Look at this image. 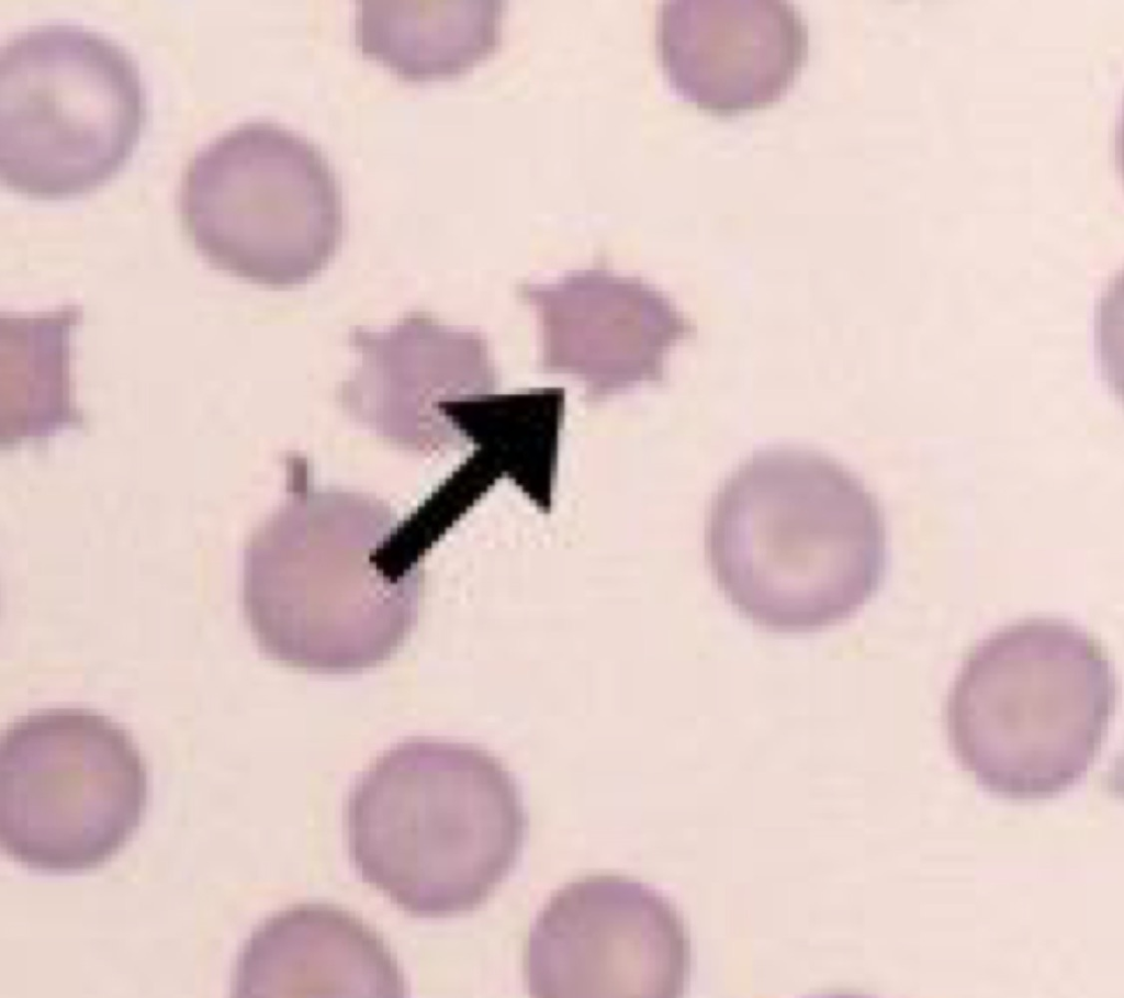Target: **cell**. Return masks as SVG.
I'll use <instances>...</instances> for the list:
<instances>
[{
    "label": "cell",
    "mask_w": 1124,
    "mask_h": 998,
    "mask_svg": "<svg viewBox=\"0 0 1124 998\" xmlns=\"http://www.w3.org/2000/svg\"><path fill=\"white\" fill-rule=\"evenodd\" d=\"M705 558L722 595L774 632L818 631L854 616L887 568L881 507L864 481L817 450L754 451L718 486Z\"/></svg>",
    "instance_id": "obj_1"
},
{
    "label": "cell",
    "mask_w": 1124,
    "mask_h": 998,
    "mask_svg": "<svg viewBox=\"0 0 1124 998\" xmlns=\"http://www.w3.org/2000/svg\"><path fill=\"white\" fill-rule=\"evenodd\" d=\"M381 502L297 493L251 538L243 603L259 649L316 674H353L393 657L417 621L420 550L397 541Z\"/></svg>",
    "instance_id": "obj_2"
},
{
    "label": "cell",
    "mask_w": 1124,
    "mask_h": 998,
    "mask_svg": "<svg viewBox=\"0 0 1124 998\" xmlns=\"http://www.w3.org/2000/svg\"><path fill=\"white\" fill-rule=\"evenodd\" d=\"M349 855L363 882L417 917L480 907L508 876L526 817L514 781L471 747L411 739L356 781Z\"/></svg>",
    "instance_id": "obj_3"
},
{
    "label": "cell",
    "mask_w": 1124,
    "mask_h": 998,
    "mask_svg": "<svg viewBox=\"0 0 1124 998\" xmlns=\"http://www.w3.org/2000/svg\"><path fill=\"white\" fill-rule=\"evenodd\" d=\"M1114 670L1086 630L1054 618L990 635L967 657L946 703L965 771L1011 798L1060 793L1088 773L1115 705Z\"/></svg>",
    "instance_id": "obj_4"
},
{
    "label": "cell",
    "mask_w": 1124,
    "mask_h": 998,
    "mask_svg": "<svg viewBox=\"0 0 1124 998\" xmlns=\"http://www.w3.org/2000/svg\"><path fill=\"white\" fill-rule=\"evenodd\" d=\"M137 66L72 25L25 31L0 54V177L37 199L91 191L124 165L145 119Z\"/></svg>",
    "instance_id": "obj_5"
},
{
    "label": "cell",
    "mask_w": 1124,
    "mask_h": 998,
    "mask_svg": "<svg viewBox=\"0 0 1124 998\" xmlns=\"http://www.w3.org/2000/svg\"><path fill=\"white\" fill-rule=\"evenodd\" d=\"M180 210L213 267L272 288L317 276L342 237L341 194L328 160L271 122L243 124L203 147L187 169Z\"/></svg>",
    "instance_id": "obj_6"
},
{
    "label": "cell",
    "mask_w": 1124,
    "mask_h": 998,
    "mask_svg": "<svg viewBox=\"0 0 1124 998\" xmlns=\"http://www.w3.org/2000/svg\"><path fill=\"white\" fill-rule=\"evenodd\" d=\"M147 773L124 729L83 709L14 722L0 741V844L34 870L103 864L139 827Z\"/></svg>",
    "instance_id": "obj_7"
},
{
    "label": "cell",
    "mask_w": 1124,
    "mask_h": 998,
    "mask_svg": "<svg viewBox=\"0 0 1124 998\" xmlns=\"http://www.w3.org/2000/svg\"><path fill=\"white\" fill-rule=\"evenodd\" d=\"M687 946L667 900L620 876L559 889L533 922L526 974L533 997H674Z\"/></svg>",
    "instance_id": "obj_8"
},
{
    "label": "cell",
    "mask_w": 1124,
    "mask_h": 998,
    "mask_svg": "<svg viewBox=\"0 0 1124 998\" xmlns=\"http://www.w3.org/2000/svg\"><path fill=\"white\" fill-rule=\"evenodd\" d=\"M657 46L678 97L733 114L788 91L807 58L808 33L783 1H668L660 11Z\"/></svg>",
    "instance_id": "obj_9"
},
{
    "label": "cell",
    "mask_w": 1124,
    "mask_h": 998,
    "mask_svg": "<svg viewBox=\"0 0 1124 998\" xmlns=\"http://www.w3.org/2000/svg\"><path fill=\"white\" fill-rule=\"evenodd\" d=\"M349 345L358 363L342 405L378 436L417 451L443 437L448 396L482 359L475 337L419 312L380 330L355 327Z\"/></svg>",
    "instance_id": "obj_10"
},
{
    "label": "cell",
    "mask_w": 1124,
    "mask_h": 998,
    "mask_svg": "<svg viewBox=\"0 0 1124 998\" xmlns=\"http://www.w3.org/2000/svg\"><path fill=\"white\" fill-rule=\"evenodd\" d=\"M240 997H404L406 985L383 940L353 915L300 905L255 930L236 969Z\"/></svg>",
    "instance_id": "obj_11"
},
{
    "label": "cell",
    "mask_w": 1124,
    "mask_h": 998,
    "mask_svg": "<svg viewBox=\"0 0 1124 998\" xmlns=\"http://www.w3.org/2000/svg\"><path fill=\"white\" fill-rule=\"evenodd\" d=\"M498 2L364 1L356 19L361 52L406 80L465 72L498 44Z\"/></svg>",
    "instance_id": "obj_12"
}]
</instances>
